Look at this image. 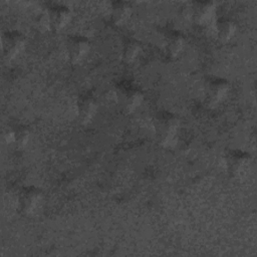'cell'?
Wrapping results in <instances>:
<instances>
[{"label":"cell","instance_id":"obj_8","mask_svg":"<svg viewBox=\"0 0 257 257\" xmlns=\"http://www.w3.org/2000/svg\"><path fill=\"white\" fill-rule=\"evenodd\" d=\"M50 15L51 29L59 31L67 26L71 19V11L65 5H55L48 9Z\"/></svg>","mask_w":257,"mask_h":257},{"label":"cell","instance_id":"obj_17","mask_svg":"<svg viewBox=\"0 0 257 257\" xmlns=\"http://www.w3.org/2000/svg\"><path fill=\"white\" fill-rule=\"evenodd\" d=\"M3 140L8 145L15 144V130L11 127L6 128L3 133Z\"/></svg>","mask_w":257,"mask_h":257},{"label":"cell","instance_id":"obj_6","mask_svg":"<svg viewBox=\"0 0 257 257\" xmlns=\"http://www.w3.org/2000/svg\"><path fill=\"white\" fill-rule=\"evenodd\" d=\"M206 94L210 102L216 103L222 100L228 93L229 84L226 79L213 77L206 82Z\"/></svg>","mask_w":257,"mask_h":257},{"label":"cell","instance_id":"obj_7","mask_svg":"<svg viewBox=\"0 0 257 257\" xmlns=\"http://www.w3.org/2000/svg\"><path fill=\"white\" fill-rule=\"evenodd\" d=\"M76 111L79 121L82 124H86L94 117L97 111V102L92 96H81L77 100Z\"/></svg>","mask_w":257,"mask_h":257},{"label":"cell","instance_id":"obj_2","mask_svg":"<svg viewBox=\"0 0 257 257\" xmlns=\"http://www.w3.org/2000/svg\"><path fill=\"white\" fill-rule=\"evenodd\" d=\"M2 52L6 59L15 58L25 46V37L19 31H7L2 35Z\"/></svg>","mask_w":257,"mask_h":257},{"label":"cell","instance_id":"obj_15","mask_svg":"<svg viewBox=\"0 0 257 257\" xmlns=\"http://www.w3.org/2000/svg\"><path fill=\"white\" fill-rule=\"evenodd\" d=\"M35 25L36 27L41 31L45 32L49 29H51V23H50V15L48 10H41L36 14L35 17Z\"/></svg>","mask_w":257,"mask_h":257},{"label":"cell","instance_id":"obj_5","mask_svg":"<svg viewBox=\"0 0 257 257\" xmlns=\"http://www.w3.org/2000/svg\"><path fill=\"white\" fill-rule=\"evenodd\" d=\"M90 49V43L87 38L80 36V35H74L70 36L67 39L66 42V50L67 55L72 63H77L80 60H82L86 54L89 52Z\"/></svg>","mask_w":257,"mask_h":257},{"label":"cell","instance_id":"obj_12","mask_svg":"<svg viewBox=\"0 0 257 257\" xmlns=\"http://www.w3.org/2000/svg\"><path fill=\"white\" fill-rule=\"evenodd\" d=\"M216 31L218 38L223 41H229L236 32V25L233 21L228 19H221L216 24Z\"/></svg>","mask_w":257,"mask_h":257},{"label":"cell","instance_id":"obj_13","mask_svg":"<svg viewBox=\"0 0 257 257\" xmlns=\"http://www.w3.org/2000/svg\"><path fill=\"white\" fill-rule=\"evenodd\" d=\"M183 45H184V39L182 35L177 32H174V33H170L167 36L166 42H165V49L168 55L175 57L181 52Z\"/></svg>","mask_w":257,"mask_h":257},{"label":"cell","instance_id":"obj_4","mask_svg":"<svg viewBox=\"0 0 257 257\" xmlns=\"http://www.w3.org/2000/svg\"><path fill=\"white\" fill-rule=\"evenodd\" d=\"M42 192L34 186L24 187L18 197L19 208L25 214H31L36 211L42 202Z\"/></svg>","mask_w":257,"mask_h":257},{"label":"cell","instance_id":"obj_1","mask_svg":"<svg viewBox=\"0 0 257 257\" xmlns=\"http://www.w3.org/2000/svg\"><path fill=\"white\" fill-rule=\"evenodd\" d=\"M180 127V121L176 115L171 112H162L159 114L155 128L162 146H170L174 143L178 130Z\"/></svg>","mask_w":257,"mask_h":257},{"label":"cell","instance_id":"obj_10","mask_svg":"<svg viewBox=\"0 0 257 257\" xmlns=\"http://www.w3.org/2000/svg\"><path fill=\"white\" fill-rule=\"evenodd\" d=\"M132 15V7L127 2L114 1L110 8V18L115 25L125 23Z\"/></svg>","mask_w":257,"mask_h":257},{"label":"cell","instance_id":"obj_3","mask_svg":"<svg viewBox=\"0 0 257 257\" xmlns=\"http://www.w3.org/2000/svg\"><path fill=\"white\" fill-rule=\"evenodd\" d=\"M227 169L229 174L234 178L244 177L249 169L251 164V159L249 154L243 151H234L227 158Z\"/></svg>","mask_w":257,"mask_h":257},{"label":"cell","instance_id":"obj_9","mask_svg":"<svg viewBox=\"0 0 257 257\" xmlns=\"http://www.w3.org/2000/svg\"><path fill=\"white\" fill-rule=\"evenodd\" d=\"M216 4L212 1H198L194 4L192 15L200 25L207 24L215 15Z\"/></svg>","mask_w":257,"mask_h":257},{"label":"cell","instance_id":"obj_14","mask_svg":"<svg viewBox=\"0 0 257 257\" xmlns=\"http://www.w3.org/2000/svg\"><path fill=\"white\" fill-rule=\"evenodd\" d=\"M141 52L140 43L133 38H128L124 41L122 46V58L126 62H133Z\"/></svg>","mask_w":257,"mask_h":257},{"label":"cell","instance_id":"obj_16","mask_svg":"<svg viewBox=\"0 0 257 257\" xmlns=\"http://www.w3.org/2000/svg\"><path fill=\"white\" fill-rule=\"evenodd\" d=\"M15 130V144L19 148H24L28 142H29V137L30 133L27 127L20 125L14 128Z\"/></svg>","mask_w":257,"mask_h":257},{"label":"cell","instance_id":"obj_18","mask_svg":"<svg viewBox=\"0 0 257 257\" xmlns=\"http://www.w3.org/2000/svg\"><path fill=\"white\" fill-rule=\"evenodd\" d=\"M103 99L106 101V102H112V103H114V102H116V100H117V94L115 93V91H113V90H107V91H105L104 92V94H103Z\"/></svg>","mask_w":257,"mask_h":257},{"label":"cell","instance_id":"obj_11","mask_svg":"<svg viewBox=\"0 0 257 257\" xmlns=\"http://www.w3.org/2000/svg\"><path fill=\"white\" fill-rule=\"evenodd\" d=\"M144 95L137 88L127 89L122 95V105L126 112H134L143 102Z\"/></svg>","mask_w":257,"mask_h":257}]
</instances>
